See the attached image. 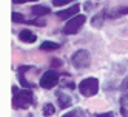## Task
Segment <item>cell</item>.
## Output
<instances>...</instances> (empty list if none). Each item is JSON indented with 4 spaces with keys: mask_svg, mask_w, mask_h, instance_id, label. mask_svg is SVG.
Here are the masks:
<instances>
[{
    "mask_svg": "<svg viewBox=\"0 0 128 117\" xmlns=\"http://www.w3.org/2000/svg\"><path fill=\"white\" fill-rule=\"evenodd\" d=\"M71 2L72 0H52V5L54 6H63V5H68Z\"/></svg>",
    "mask_w": 128,
    "mask_h": 117,
    "instance_id": "obj_15",
    "label": "cell"
},
{
    "mask_svg": "<svg viewBox=\"0 0 128 117\" xmlns=\"http://www.w3.org/2000/svg\"><path fill=\"white\" fill-rule=\"evenodd\" d=\"M54 113H56V106H54L52 103H46L43 106V116H46V117H51Z\"/></svg>",
    "mask_w": 128,
    "mask_h": 117,
    "instance_id": "obj_12",
    "label": "cell"
},
{
    "mask_svg": "<svg viewBox=\"0 0 128 117\" xmlns=\"http://www.w3.org/2000/svg\"><path fill=\"white\" fill-rule=\"evenodd\" d=\"M40 48L43 51H50V49H57V48H60V45L56 43V42H43L40 45Z\"/></svg>",
    "mask_w": 128,
    "mask_h": 117,
    "instance_id": "obj_11",
    "label": "cell"
},
{
    "mask_svg": "<svg viewBox=\"0 0 128 117\" xmlns=\"http://www.w3.org/2000/svg\"><path fill=\"white\" fill-rule=\"evenodd\" d=\"M79 91L82 96L85 97H91L96 96L99 91V80L96 77H86L79 83Z\"/></svg>",
    "mask_w": 128,
    "mask_h": 117,
    "instance_id": "obj_2",
    "label": "cell"
},
{
    "mask_svg": "<svg viewBox=\"0 0 128 117\" xmlns=\"http://www.w3.org/2000/svg\"><path fill=\"white\" fill-rule=\"evenodd\" d=\"M80 114V111H70V113H66V114H63V117H76V116H79Z\"/></svg>",
    "mask_w": 128,
    "mask_h": 117,
    "instance_id": "obj_16",
    "label": "cell"
},
{
    "mask_svg": "<svg viewBox=\"0 0 128 117\" xmlns=\"http://www.w3.org/2000/svg\"><path fill=\"white\" fill-rule=\"evenodd\" d=\"M79 9H80V5L76 3V5H72L71 8H68V9H65V11H59L57 15L60 17V19H72L74 15L79 14Z\"/></svg>",
    "mask_w": 128,
    "mask_h": 117,
    "instance_id": "obj_6",
    "label": "cell"
},
{
    "mask_svg": "<svg viewBox=\"0 0 128 117\" xmlns=\"http://www.w3.org/2000/svg\"><path fill=\"white\" fill-rule=\"evenodd\" d=\"M34 102V94L30 89H23V91H19L17 88H14V108L17 110H25L30 105H32Z\"/></svg>",
    "mask_w": 128,
    "mask_h": 117,
    "instance_id": "obj_1",
    "label": "cell"
},
{
    "mask_svg": "<svg viewBox=\"0 0 128 117\" xmlns=\"http://www.w3.org/2000/svg\"><path fill=\"white\" fill-rule=\"evenodd\" d=\"M19 79H20V82H22V85H23V86H25V88H26V86H28V82H26V80H25V79H23V76H20V77H19Z\"/></svg>",
    "mask_w": 128,
    "mask_h": 117,
    "instance_id": "obj_19",
    "label": "cell"
},
{
    "mask_svg": "<svg viewBox=\"0 0 128 117\" xmlns=\"http://www.w3.org/2000/svg\"><path fill=\"white\" fill-rule=\"evenodd\" d=\"M85 22H86V17H85L84 14H77V15H74L72 19H70V20L66 22L65 28H63V34H66V35L77 34V31L85 25Z\"/></svg>",
    "mask_w": 128,
    "mask_h": 117,
    "instance_id": "obj_4",
    "label": "cell"
},
{
    "mask_svg": "<svg viewBox=\"0 0 128 117\" xmlns=\"http://www.w3.org/2000/svg\"><path fill=\"white\" fill-rule=\"evenodd\" d=\"M19 39H20L23 43H34L36 40H37V35H36L32 31H30V29H23V31H20V34H19Z\"/></svg>",
    "mask_w": 128,
    "mask_h": 117,
    "instance_id": "obj_7",
    "label": "cell"
},
{
    "mask_svg": "<svg viewBox=\"0 0 128 117\" xmlns=\"http://www.w3.org/2000/svg\"><path fill=\"white\" fill-rule=\"evenodd\" d=\"M12 20H14L16 23H25V22H26L25 17H23L22 14H19V12H14V14H12Z\"/></svg>",
    "mask_w": 128,
    "mask_h": 117,
    "instance_id": "obj_14",
    "label": "cell"
},
{
    "mask_svg": "<svg viewBox=\"0 0 128 117\" xmlns=\"http://www.w3.org/2000/svg\"><path fill=\"white\" fill-rule=\"evenodd\" d=\"M71 63L76 69H85L90 66L91 63V57H90V52L86 49H79L72 54L71 57Z\"/></svg>",
    "mask_w": 128,
    "mask_h": 117,
    "instance_id": "obj_3",
    "label": "cell"
},
{
    "mask_svg": "<svg viewBox=\"0 0 128 117\" xmlns=\"http://www.w3.org/2000/svg\"><path fill=\"white\" fill-rule=\"evenodd\" d=\"M57 99H59V106L60 108H68V106H71V97L68 96V94H63V93H59L57 94Z\"/></svg>",
    "mask_w": 128,
    "mask_h": 117,
    "instance_id": "obj_9",
    "label": "cell"
},
{
    "mask_svg": "<svg viewBox=\"0 0 128 117\" xmlns=\"http://www.w3.org/2000/svg\"><path fill=\"white\" fill-rule=\"evenodd\" d=\"M31 12L34 15H46V14L51 12V9L48 6H43V5H36V6L31 8Z\"/></svg>",
    "mask_w": 128,
    "mask_h": 117,
    "instance_id": "obj_8",
    "label": "cell"
},
{
    "mask_svg": "<svg viewBox=\"0 0 128 117\" xmlns=\"http://www.w3.org/2000/svg\"><path fill=\"white\" fill-rule=\"evenodd\" d=\"M91 25H93L94 28H102V25H104V15H102V12L93 17V20H91Z\"/></svg>",
    "mask_w": 128,
    "mask_h": 117,
    "instance_id": "obj_10",
    "label": "cell"
},
{
    "mask_svg": "<svg viewBox=\"0 0 128 117\" xmlns=\"http://www.w3.org/2000/svg\"><path fill=\"white\" fill-rule=\"evenodd\" d=\"M99 117H114L111 113H106V114H102V116H99Z\"/></svg>",
    "mask_w": 128,
    "mask_h": 117,
    "instance_id": "obj_22",
    "label": "cell"
},
{
    "mask_svg": "<svg viewBox=\"0 0 128 117\" xmlns=\"http://www.w3.org/2000/svg\"><path fill=\"white\" fill-rule=\"evenodd\" d=\"M124 14H128V8H117V9H114V11H111L108 14V17H119V15H124Z\"/></svg>",
    "mask_w": 128,
    "mask_h": 117,
    "instance_id": "obj_13",
    "label": "cell"
},
{
    "mask_svg": "<svg viewBox=\"0 0 128 117\" xmlns=\"http://www.w3.org/2000/svg\"><path fill=\"white\" fill-rule=\"evenodd\" d=\"M85 8H86V11H90L91 8H93V3H91V2H86V3H85Z\"/></svg>",
    "mask_w": 128,
    "mask_h": 117,
    "instance_id": "obj_21",
    "label": "cell"
},
{
    "mask_svg": "<svg viewBox=\"0 0 128 117\" xmlns=\"http://www.w3.org/2000/svg\"><path fill=\"white\" fill-rule=\"evenodd\" d=\"M120 89L122 91H125V89H128V76L124 79V82H122V85H120Z\"/></svg>",
    "mask_w": 128,
    "mask_h": 117,
    "instance_id": "obj_17",
    "label": "cell"
},
{
    "mask_svg": "<svg viewBox=\"0 0 128 117\" xmlns=\"http://www.w3.org/2000/svg\"><path fill=\"white\" fill-rule=\"evenodd\" d=\"M57 83H59V74L54 69L46 71V73L40 77V86L45 88V89H51V88L56 86Z\"/></svg>",
    "mask_w": 128,
    "mask_h": 117,
    "instance_id": "obj_5",
    "label": "cell"
},
{
    "mask_svg": "<svg viewBox=\"0 0 128 117\" xmlns=\"http://www.w3.org/2000/svg\"><path fill=\"white\" fill-rule=\"evenodd\" d=\"M12 2H14V3H19V5H20V3H28V2H31V0H12Z\"/></svg>",
    "mask_w": 128,
    "mask_h": 117,
    "instance_id": "obj_20",
    "label": "cell"
},
{
    "mask_svg": "<svg viewBox=\"0 0 128 117\" xmlns=\"http://www.w3.org/2000/svg\"><path fill=\"white\" fill-rule=\"evenodd\" d=\"M60 65H62V62H60V60H57V59H52V60H51V66H52V68L60 66Z\"/></svg>",
    "mask_w": 128,
    "mask_h": 117,
    "instance_id": "obj_18",
    "label": "cell"
}]
</instances>
